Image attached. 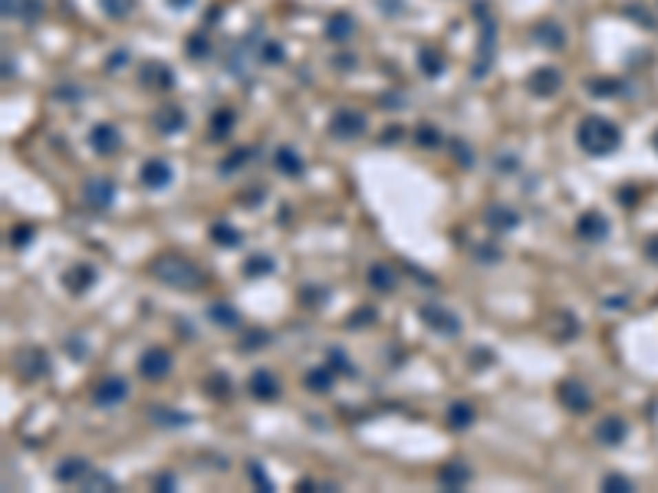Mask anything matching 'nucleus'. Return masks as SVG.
Wrapping results in <instances>:
<instances>
[{
  "mask_svg": "<svg viewBox=\"0 0 658 493\" xmlns=\"http://www.w3.org/2000/svg\"><path fill=\"white\" fill-rule=\"evenodd\" d=\"M421 69H425V76H441V69H445V60L434 53V50H421Z\"/></svg>",
  "mask_w": 658,
  "mask_h": 493,
  "instance_id": "obj_36",
  "label": "nucleus"
},
{
  "mask_svg": "<svg viewBox=\"0 0 658 493\" xmlns=\"http://www.w3.org/2000/svg\"><path fill=\"white\" fill-rule=\"evenodd\" d=\"M86 487H89V490H116V480L109 477V474H96V470H92L89 477H86Z\"/></svg>",
  "mask_w": 658,
  "mask_h": 493,
  "instance_id": "obj_40",
  "label": "nucleus"
},
{
  "mask_svg": "<svg viewBox=\"0 0 658 493\" xmlns=\"http://www.w3.org/2000/svg\"><path fill=\"white\" fill-rule=\"evenodd\" d=\"M576 142H580V149H583V151L602 158V155H613V151L619 149L622 135H619V129H615L609 119H602V116H589V119L580 122V129H576Z\"/></svg>",
  "mask_w": 658,
  "mask_h": 493,
  "instance_id": "obj_2",
  "label": "nucleus"
},
{
  "mask_svg": "<svg viewBox=\"0 0 658 493\" xmlns=\"http://www.w3.org/2000/svg\"><path fill=\"white\" fill-rule=\"evenodd\" d=\"M267 339L270 336L264 329H254V336H244V339H240V349H260V345H267Z\"/></svg>",
  "mask_w": 658,
  "mask_h": 493,
  "instance_id": "obj_42",
  "label": "nucleus"
},
{
  "mask_svg": "<svg viewBox=\"0 0 658 493\" xmlns=\"http://www.w3.org/2000/svg\"><path fill=\"white\" fill-rule=\"evenodd\" d=\"M138 372L145 375V378H151V382L164 378V375L171 372V352L162 349V345H155V349H149V352H142V359H138Z\"/></svg>",
  "mask_w": 658,
  "mask_h": 493,
  "instance_id": "obj_6",
  "label": "nucleus"
},
{
  "mask_svg": "<svg viewBox=\"0 0 658 493\" xmlns=\"http://www.w3.org/2000/svg\"><path fill=\"white\" fill-rule=\"evenodd\" d=\"M89 145L99 151V155H105V158H109V155H116V151L122 149V135H119V129H116V125H109V122H99V125H96V129L89 132Z\"/></svg>",
  "mask_w": 658,
  "mask_h": 493,
  "instance_id": "obj_12",
  "label": "nucleus"
},
{
  "mask_svg": "<svg viewBox=\"0 0 658 493\" xmlns=\"http://www.w3.org/2000/svg\"><path fill=\"white\" fill-rule=\"evenodd\" d=\"M474 369H484V365H494V352L491 349H474Z\"/></svg>",
  "mask_w": 658,
  "mask_h": 493,
  "instance_id": "obj_44",
  "label": "nucleus"
},
{
  "mask_svg": "<svg viewBox=\"0 0 658 493\" xmlns=\"http://www.w3.org/2000/svg\"><path fill=\"white\" fill-rule=\"evenodd\" d=\"M438 483H441L445 490H461V487L471 483V467H467L464 461L441 463V470H438Z\"/></svg>",
  "mask_w": 658,
  "mask_h": 493,
  "instance_id": "obj_13",
  "label": "nucleus"
},
{
  "mask_svg": "<svg viewBox=\"0 0 658 493\" xmlns=\"http://www.w3.org/2000/svg\"><path fill=\"white\" fill-rule=\"evenodd\" d=\"M204 391H208L211 398H217V402H221V398H231V378H227V375H211Z\"/></svg>",
  "mask_w": 658,
  "mask_h": 493,
  "instance_id": "obj_33",
  "label": "nucleus"
},
{
  "mask_svg": "<svg viewBox=\"0 0 658 493\" xmlns=\"http://www.w3.org/2000/svg\"><path fill=\"white\" fill-rule=\"evenodd\" d=\"M151 421L162 428H181V424H191V415H181L175 408H151Z\"/></svg>",
  "mask_w": 658,
  "mask_h": 493,
  "instance_id": "obj_29",
  "label": "nucleus"
},
{
  "mask_svg": "<svg viewBox=\"0 0 658 493\" xmlns=\"http://www.w3.org/2000/svg\"><path fill=\"white\" fill-rule=\"evenodd\" d=\"M83 197H86L89 208L105 210V208H112V201H116V184L109 178H89L83 184Z\"/></svg>",
  "mask_w": 658,
  "mask_h": 493,
  "instance_id": "obj_9",
  "label": "nucleus"
},
{
  "mask_svg": "<svg viewBox=\"0 0 658 493\" xmlns=\"http://www.w3.org/2000/svg\"><path fill=\"white\" fill-rule=\"evenodd\" d=\"M188 53H191V56H204V53H208V46H204V40H198V36H195L191 46H188Z\"/></svg>",
  "mask_w": 658,
  "mask_h": 493,
  "instance_id": "obj_49",
  "label": "nucleus"
},
{
  "mask_svg": "<svg viewBox=\"0 0 658 493\" xmlns=\"http://www.w3.org/2000/svg\"><path fill=\"white\" fill-rule=\"evenodd\" d=\"M602 490H632V483L622 474H606L602 477Z\"/></svg>",
  "mask_w": 658,
  "mask_h": 493,
  "instance_id": "obj_41",
  "label": "nucleus"
},
{
  "mask_svg": "<svg viewBox=\"0 0 658 493\" xmlns=\"http://www.w3.org/2000/svg\"><path fill=\"white\" fill-rule=\"evenodd\" d=\"M277 270V263H273V256L267 254H251L247 260H244V273L251 276V280H257V276H270Z\"/></svg>",
  "mask_w": 658,
  "mask_h": 493,
  "instance_id": "obj_27",
  "label": "nucleus"
},
{
  "mask_svg": "<svg viewBox=\"0 0 658 493\" xmlns=\"http://www.w3.org/2000/svg\"><path fill=\"white\" fill-rule=\"evenodd\" d=\"M129 398V382L125 378H103L96 388H92V402L99 408H116Z\"/></svg>",
  "mask_w": 658,
  "mask_h": 493,
  "instance_id": "obj_7",
  "label": "nucleus"
},
{
  "mask_svg": "<svg viewBox=\"0 0 658 493\" xmlns=\"http://www.w3.org/2000/svg\"><path fill=\"white\" fill-rule=\"evenodd\" d=\"M474 418H478V415H474V408H471L467 402H454L448 408V428L451 431H467V428L474 424Z\"/></svg>",
  "mask_w": 658,
  "mask_h": 493,
  "instance_id": "obj_24",
  "label": "nucleus"
},
{
  "mask_svg": "<svg viewBox=\"0 0 658 493\" xmlns=\"http://www.w3.org/2000/svg\"><path fill=\"white\" fill-rule=\"evenodd\" d=\"M454 158H458V162H464V164L474 162V155L467 151V145H464V142H454Z\"/></svg>",
  "mask_w": 658,
  "mask_h": 493,
  "instance_id": "obj_45",
  "label": "nucleus"
},
{
  "mask_svg": "<svg viewBox=\"0 0 658 493\" xmlns=\"http://www.w3.org/2000/svg\"><path fill=\"white\" fill-rule=\"evenodd\" d=\"M326 365H329V369H332L336 375H356V365L349 362V355H346L339 345H332V349L326 352Z\"/></svg>",
  "mask_w": 658,
  "mask_h": 493,
  "instance_id": "obj_30",
  "label": "nucleus"
},
{
  "mask_svg": "<svg viewBox=\"0 0 658 493\" xmlns=\"http://www.w3.org/2000/svg\"><path fill=\"white\" fill-rule=\"evenodd\" d=\"M421 322L428 329H434V332H441V336H458L461 332V319L451 313L448 306H434V303H428V306H421L418 309Z\"/></svg>",
  "mask_w": 658,
  "mask_h": 493,
  "instance_id": "obj_3",
  "label": "nucleus"
},
{
  "mask_svg": "<svg viewBox=\"0 0 658 493\" xmlns=\"http://www.w3.org/2000/svg\"><path fill=\"white\" fill-rule=\"evenodd\" d=\"M264 60H267V63H280V60H284V50H280V46H273V43H267V50H264Z\"/></svg>",
  "mask_w": 658,
  "mask_h": 493,
  "instance_id": "obj_46",
  "label": "nucleus"
},
{
  "mask_svg": "<svg viewBox=\"0 0 658 493\" xmlns=\"http://www.w3.org/2000/svg\"><path fill=\"white\" fill-rule=\"evenodd\" d=\"M329 132L336 138H356V135L365 132V116L362 112H352V109H339L332 122H329Z\"/></svg>",
  "mask_w": 658,
  "mask_h": 493,
  "instance_id": "obj_10",
  "label": "nucleus"
},
{
  "mask_svg": "<svg viewBox=\"0 0 658 493\" xmlns=\"http://www.w3.org/2000/svg\"><path fill=\"white\" fill-rule=\"evenodd\" d=\"M30 237H33V227L23 224V227H17L14 234H10V243H14V247H23V243H27Z\"/></svg>",
  "mask_w": 658,
  "mask_h": 493,
  "instance_id": "obj_43",
  "label": "nucleus"
},
{
  "mask_svg": "<svg viewBox=\"0 0 658 493\" xmlns=\"http://www.w3.org/2000/svg\"><path fill=\"white\" fill-rule=\"evenodd\" d=\"M247 477L254 480V483H257V487H260V490H264V493H270V490H273V483H270L267 470H264V467H260V463H257V461H251V463H247Z\"/></svg>",
  "mask_w": 658,
  "mask_h": 493,
  "instance_id": "obj_38",
  "label": "nucleus"
},
{
  "mask_svg": "<svg viewBox=\"0 0 658 493\" xmlns=\"http://www.w3.org/2000/svg\"><path fill=\"white\" fill-rule=\"evenodd\" d=\"M369 286H372L375 293H395L399 276H395V270L385 267V263H372V267H369Z\"/></svg>",
  "mask_w": 658,
  "mask_h": 493,
  "instance_id": "obj_22",
  "label": "nucleus"
},
{
  "mask_svg": "<svg viewBox=\"0 0 658 493\" xmlns=\"http://www.w3.org/2000/svg\"><path fill=\"white\" fill-rule=\"evenodd\" d=\"M560 402L566 404V411H573V415H586V411L593 408V395H589V388H586L583 382L566 378V382L560 385Z\"/></svg>",
  "mask_w": 658,
  "mask_h": 493,
  "instance_id": "obj_4",
  "label": "nucleus"
},
{
  "mask_svg": "<svg viewBox=\"0 0 658 493\" xmlns=\"http://www.w3.org/2000/svg\"><path fill=\"white\" fill-rule=\"evenodd\" d=\"M208 319L221 329H237L240 326V313L231 303H211L208 306Z\"/></svg>",
  "mask_w": 658,
  "mask_h": 493,
  "instance_id": "obj_23",
  "label": "nucleus"
},
{
  "mask_svg": "<svg viewBox=\"0 0 658 493\" xmlns=\"http://www.w3.org/2000/svg\"><path fill=\"white\" fill-rule=\"evenodd\" d=\"M155 490H175V474H162L155 480Z\"/></svg>",
  "mask_w": 658,
  "mask_h": 493,
  "instance_id": "obj_48",
  "label": "nucleus"
},
{
  "mask_svg": "<svg viewBox=\"0 0 658 493\" xmlns=\"http://www.w3.org/2000/svg\"><path fill=\"white\" fill-rule=\"evenodd\" d=\"M231 129H234V112H231V109L214 112V119H211V135H214V138H224V135H231Z\"/></svg>",
  "mask_w": 658,
  "mask_h": 493,
  "instance_id": "obj_32",
  "label": "nucleus"
},
{
  "mask_svg": "<svg viewBox=\"0 0 658 493\" xmlns=\"http://www.w3.org/2000/svg\"><path fill=\"white\" fill-rule=\"evenodd\" d=\"M92 283H96V270L89 267V263H76V267L66 270V276H63V286L70 289V293H86V289H92Z\"/></svg>",
  "mask_w": 658,
  "mask_h": 493,
  "instance_id": "obj_15",
  "label": "nucleus"
},
{
  "mask_svg": "<svg viewBox=\"0 0 658 493\" xmlns=\"http://www.w3.org/2000/svg\"><path fill=\"white\" fill-rule=\"evenodd\" d=\"M480 260H500V254L494 247H480Z\"/></svg>",
  "mask_w": 658,
  "mask_h": 493,
  "instance_id": "obj_51",
  "label": "nucleus"
},
{
  "mask_svg": "<svg viewBox=\"0 0 658 493\" xmlns=\"http://www.w3.org/2000/svg\"><path fill=\"white\" fill-rule=\"evenodd\" d=\"M484 221H487V227L491 230H513V227H520V214L513 208H507V204H491L487 208V214H484Z\"/></svg>",
  "mask_w": 658,
  "mask_h": 493,
  "instance_id": "obj_17",
  "label": "nucleus"
},
{
  "mask_svg": "<svg viewBox=\"0 0 658 493\" xmlns=\"http://www.w3.org/2000/svg\"><path fill=\"white\" fill-rule=\"evenodd\" d=\"M622 437H626V421L619 418V415H609V418H602L596 424V441H599V444L615 448Z\"/></svg>",
  "mask_w": 658,
  "mask_h": 493,
  "instance_id": "obj_19",
  "label": "nucleus"
},
{
  "mask_svg": "<svg viewBox=\"0 0 658 493\" xmlns=\"http://www.w3.org/2000/svg\"><path fill=\"white\" fill-rule=\"evenodd\" d=\"M211 240L221 243V247H237L240 243V230H234L231 224H211Z\"/></svg>",
  "mask_w": 658,
  "mask_h": 493,
  "instance_id": "obj_31",
  "label": "nucleus"
},
{
  "mask_svg": "<svg viewBox=\"0 0 658 493\" xmlns=\"http://www.w3.org/2000/svg\"><path fill=\"white\" fill-rule=\"evenodd\" d=\"M560 86H563V76H560V69H553V66H543V69H537V73L530 76V89L537 92V96H556L560 92Z\"/></svg>",
  "mask_w": 658,
  "mask_h": 493,
  "instance_id": "obj_16",
  "label": "nucleus"
},
{
  "mask_svg": "<svg viewBox=\"0 0 658 493\" xmlns=\"http://www.w3.org/2000/svg\"><path fill=\"white\" fill-rule=\"evenodd\" d=\"M648 254H652V260H658V237L648 240Z\"/></svg>",
  "mask_w": 658,
  "mask_h": 493,
  "instance_id": "obj_52",
  "label": "nucleus"
},
{
  "mask_svg": "<svg viewBox=\"0 0 658 493\" xmlns=\"http://www.w3.org/2000/svg\"><path fill=\"white\" fill-rule=\"evenodd\" d=\"M254 155H257L254 149H237V151H234V155H231V158H227V162H221V175H231L234 168H240V164H244V162H251Z\"/></svg>",
  "mask_w": 658,
  "mask_h": 493,
  "instance_id": "obj_37",
  "label": "nucleus"
},
{
  "mask_svg": "<svg viewBox=\"0 0 658 493\" xmlns=\"http://www.w3.org/2000/svg\"><path fill=\"white\" fill-rule=\"evenodd\" d=\"M247 388H251V395H254L257 402H277V398H280V378L270 372V369H257V372L251 375V382H247Z\"/></svg>",
  "mask_w": 658,
  "mask_h": 493,
  "instance_id": "obj_11",
  "label": "nucleus"
},
{
  "mask_svg": "<svg viewBox=\"0 0 658 493\" xmlns=\"http://www.w3.org/2000/svg\"><path fill=\"white\" fill-rule=\"evenodd\" d=\"M273 164H277V171H280V175H286V178H299V175L306 171L303 158H299L297 149H290V145H280V149H277V155H273Z\"/></svg>",
  "mask_w": 658,
  "mask_h": 493,
  "instance_id": "obj_20",
  "label": "nucleus"
},
{
  "mask_svg": "<svg viewBox=\"0 0 658 493\" xmlns=\"http://www.w3.org/2000/svg\"><path fill=\"white\" fill-rule=\"evenodd\" d=\"M14 365H17V372H20V378H27V382H33V378H40V375L50 372V359H46L43 349H20Z\"/></svg>",
  "mask_w": 658,
  "mask_h": 493,
  "instance_id": "obj_5",
  "label": "nucleus"
},
{
  "mask_svg": "<svg viewBox=\"0 0 658 493\" xmlns=\"http://www.w3.org/2000/svg\"><path fill=\"white\" fill-rule=\"evenodd\" d=\"M142 83H149V86H171V73L164 66H158V63H151L142 73Z\"/></svg>",
  "mask_w": 658,
  "mask_h": 493,
  "instance_id": "obj_34",
  "label": "nucleus"
},
{
  "mask_svg": "<svg viewBox=\"0 0 658 493\" xmlns=\"http://www.w3.org/2000/svg\"><path fill=\"white\" fill-rule=\"evenodd\" d=\"M533 36H537V40H540L543 46H550V50H560V46L566 43V33L560 30V27L553 23V20H543V23L537 27V30H533Z\"/></svg>",
  "mask_w": 658,
  "mask_h": 493,
  "instance_id": "obj_26",
  "label": "nucleus"
},
{
  "mask_svg": "<svg viewBox=\"0 0 658 493\" xmlns=\"http://www.w3.org/2000/svg\"><path fill=\"white\" fill-rule=\"evenodd\" d=\"M352 20L346 14H336V17H329V23H326V33H329V40H336V43H346L349 36H352Z\"/></svg>",
  "mask_w": 658,
  "mask_h": 493,
  "instance_id": "obj_28",
  "label": "nucleus"
},
{
  "mask_svg": "<svg viewBox=\"0 0 658 493\" xmlns=\"http://www.w3.org/2000/svg\"><path fill=\"white\" fill-rule=\"evenodd\" d=\"M66 349H70V352L76 355V362H83V359H86V345L79 342V339H70V342H66Z\"/></svg>",
  "mask_w": 658,
  "mask_h": 493,
  "instance_id": "obj_47",
  "label": "nucleus"
},
{
  "mask_svg": "<svg viewBox=\"0 0 658 493\" xmlns=\"http://www.w3.org/2000/svg\"><path fill=\"white\" fill-rule=\"evenodd\" d=\"M155 129L162 135H175L184 129V112H181L178 105H162L158 112H155Z\"/></svg>",
  "mask_w": 658,
  "mask_h": 493,
  "instance_id": "obj_21",
  "label": "nucleus"
},
{
  "mask_svg": "<svg viewBox=\"0 0 658 493\" xmlns=\"http://www.w3.org/2000/svg\"><path fill=\"white\" fill-rule=\"evenodd\" d=\"M576 234L583 240H602L609 234V221H606L599 210H586L583 217L576 221Z\"/></svg>",
  "mask_w": 658,
  "mask_h": 493,
  "instance_id": "obj_18",
  "label": "nucleus"
},
{
  "mask_svg": "<svg viewBox=\"0 0 658 493\" xmlns=\"http://www.w3.org/2000/svg\"><path fill=\"white\" fill-rule=\"evenodd\" d=\"M135 7V0H103V10L109 17H129Z\"/></svg>",
  "mask_w": 658,
  "mask_h": 493,
  "instance_id": "obj_39",
  "label": "nucleus"
},
{
  "mask_svg": "<svg viewBox=\"0 0 658 493\" xmlns=\"http://www.w3.org/2000/svg\"><path fill=\"white\" fill-rule=\"evenodd\" d=\"M92 474V467L86 457H66L56 467V480L60 483H86V477Z\"/></svg>",
  "mask_w": 658,
  "mask_h": 493,
  "instance_id": "obj_14",
  "label": "nucleus"
},
{
  "mask_svg": "<svg viewBox=\"0 0 658 493\" xmlns=\"http://www.w3.org/2000/svg\"><path fill=\"white\" fill-rule=\"evenodd\" d=\"M149 273L164 286H175V289H198L204 283V273L181 254H158L149 263Z\"/></svg>",
  "mask_w": 658,
  "mask_h": 493,
  "instance_id": "obj_1",
  "label": "nucleus"
},
{
  "mask_svg": "<svg viewBox=\"0 0 658 493\" xmlns=\"http://www.w3.org/2000/svg\"><path fill=\"white\" fill-rule=\"evenodd\" d=\"M655 145H658V135H655Z\"/></svg>",
  "mask_w": 658,
  "mask_h": 493,
  "instance_id": "obj_53",
  "label": "nucleus"
},
{
  "mask_svg": "<svg viewBox=\"0 0 658 493\" xmlns=\"http://www.w3.org/2000/svg\"><path fill=\"white\" fill-rule=\"evenodd\" d=\"M415 142H418L421 149H438V145H441V132L425 122V125H418V132H415Z\"/></svg>",
  "mask_w": 658,
  "mask_h": 493,
  "instance_id": "obj_35",
  "label": "nucleus"
},
{
  "mask_svg": "<svg viewBox=\"0 0 658 493\" xmlns=\"http://www.w3.org/2000/svg\"><path fill=\"white\" fill-rule=\"evenodd\" d=\"M372 309H365V313H359V316H349V322H352V326H359V322H369V319H372Z\"/></svg>",
  "mask_w": 658,
  "mask_h": 493,
  "instance_id": "obj_50",
  "label": "nucleus"
},
{
  "mask_svg": "<svg viewBox=\"0 0 658 493\" xmlns=\"http://www.w3.org/2000/svg\"><path fill=\"white\" fill-rule=\"evenodd\" d=\"M332 382H336V372H332L329 365H319V369H310V372H306V388L316 391V395H326V391L332 388Z\"/></svg>",
  "mask_w": 658,
  "mask_h": 493,
  "instance_id": "obj_25",
  "label": "nucleus"
},
{
  "mask_svg": "<svg viewBox=\"0 0 658 493\" xmlns=\"http://www.w3.org/2000/svg\"><path fill=\"white\" fill-rule=\"evenodd\" d=\"M142 184L149 188V191H162V188H168L171 184V178H175V168L164 162V158H149V162L142 164Z\"/></svg>",
  "mask_w": 658,
  "mask_h": 493,
  "instance_id": "obj_8",
  "label": "nucleus"
}]
</instances>
